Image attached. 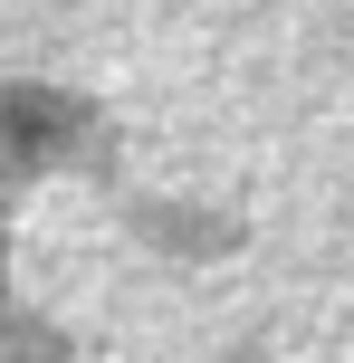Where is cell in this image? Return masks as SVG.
Listing matches in <instances>:
<instances>
[{
	"mask_svg": "<svg viewBox=\"0 0 354 363\" xmlns=\"http://www.w3.org/2000/svg\"><path fill=\"white\" fill-rule=\"evenodd\" d=\"M87 115L48 86H0V172H38V163H67Z\"/></svg>",
	"mask_w": 354,
	"mask_h": 363,
	"instance_id": "6da1fadb",
	"label": "cell"
}]
</instances>
